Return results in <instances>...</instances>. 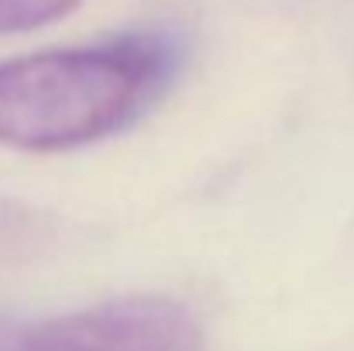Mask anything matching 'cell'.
I'll return each instance as SVG.
<instances>
[{
  "label": "cell",
  "mask_w": 354,
  "mask_h": 351,
  "mask_svg": "<svg viewBox=\"0 0 354 351\" xmlns=\"http://www.w3.org/2000/svg\"><path fill=\"white\" fill-rule=\"evenodd\" d=\"M76 3L80 0H0V35L45 28L76 10Z\"/></svg>",
  "instance_id": "obj_3"
},
{
  "label": "cell",
  "mask_w": 354,
  "mask_h": 351,
  "mask_svg": "<svg viewBox=\"0 0 354 351\" xmlns=\"http://www.w3.org/2000/svg\"><path fill=\"white\" fill-rule=\"evenodd\" d=\"M183 45L162 31L118 35L0 62V145L69 152L148 114L176 83Z\"/></svg>",
  "instance_id": "obj_1"
},
{
  "label": "cell",
  "mask_w": 354,
  "mask_h": 351,
  "mask_svg": "<svg viewBox=\"0 0 354 351\" xmlns=\"http://www.w3.org/2000/svg\"><path fill=\"white\" fill-rule=\"evenodd\" d=\"M7 351H203V331L179 300L124 296L28 327Z\"/></svg>",
  "instance_id": "obj_2"
}]
</instances>
